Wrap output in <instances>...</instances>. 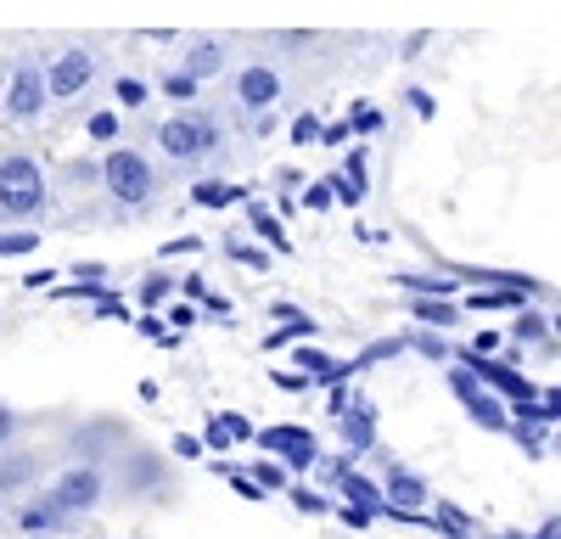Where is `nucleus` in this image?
<instances>
[{
    "label": "nucleus",
    "mask_w": 561,
    "mask_h": 539,
    "mask_svg": "<svg viewBox=\"0 0 561 539\" xmlns=\"http://www.w3.org/2000/svg\"><path fill=\"white\" fill-rule=\"evenodd\" d=\"M343 489H348V501H365V506L377 501V489H370L365 478H348V472H343Z\"/></svg>",
    "instance_id": "obj_21"
},
{
    "label": "nucleus",
    "mask_w": 561,
    "mask_h": 539,
    "mask_svg": "<svg viewBox=\"0 0 561 539\" xmlns=\"http://www.w3.org/2000/svg\"><path fill=\"white\" fill-rule=\"evenodd\" d=\"M259 449H275V456L287 461L293 472H309L314 467V433H304V427H264L259 433Z\"/></svg>",
    "instance_id": "obj_8"
},
{
    "label": "nucleus",
    "mask_w": 561,
    "mask_h": 539,
    "mask_svg": "<svg viewBox=\"0 0 561 539\" xmlns=\"http://www.w3.org/2000/svg\"><path fill=\"white\" fill-rule=\"evenodd\" d=\"M113 96H118V107H140V102H147V84H140V79H118Z\"/></svg>",
    "instance_id": "obj_15"
},
{
    "label": "nucleus",
    "mask_w": 561,
    "mask_h": 539,
    "mask_svg": "<svg viewBox=\"0 0 561 539\" xmlns=\"http://www.w3.org/2000/svg\"><path fill=\"white\" fill-rule=\"evenodd\" d=\"M343 438H348V449H365L370 444V411L359 404L354 416H343Z\"/></svg>",
    "instance_id": "obj_14"
},
{
    "label": "nucleus",
    "mask_w": 561,
    "mask_h": 539,
    "mask_svg": "<svg viewBox=\"0 0 561 539\" xmlns=\"http://www.w3.org/2000/svg\"><path fill=\"white\" fill-rule=\"evenodd\" d=\"M12 438H18V411L0 399V449H12Z\"/></svg>",
    "instance_id": "obj_19"
},
{
    "label": "nucleus",
    "mask_w": 561,
    "mask_h": 539,
    "mask_svg": "<svg viewBox=\"0 0 561 539\" xmlns=\"http://www.w3.org/2000/svg\"><path fill=\"white\" fill-rule=\"evenodd\" d=\"M253 478H259V489H287V472H280L275 461H259V467H253Z\"/></svg>",
    "instance_id": "obj_18"
},
{
    "label": "nucleus",
    "mask_w": 561,
    "mask_h": 539,
    "mask_svg": "<svg viewBox=\"0 0 561 539\" xmlns=\"http://www.w3.org/2000/svg\"><path fill=\"white\" fill-rule=\"evenodd\" d=\"M45 73H51V102H68V96H79V90L96 79V57L73 45V51L51 57V68H45Z\"/></svg>",
    "instance_id": "obj_7"
},
{
    "label": "nucleus",
    "mask_w": 561,
    "mask_h": 539,
    "mask_svg": "<svg viewBox=\"0 0 561 539\" xmlns=\"http://www.w3.org/2000/svg\"><path fill=\"white\" fill-rule=\"evenodd\" d=\"M90 141H118V113H96V118H90Z\"/></svg>",
    "instance_id": "obj_16"
},
{
    "label": "nucleus",
    "mask_w": 561,
    "mask_h": 539,
    "mask_svg": "<svg viewBox=\"0 0 561 539\" xmlns=\"http://www.w3.org/2000/svg\"><path fill=\"white\" fill-rule=\"evenodd\" d=\"M34 231H0V253H34Z\"/></svg>",
    "instance_id": "obj_17"
},
{
    "label": "nucleus",
    "mask_w": 561,
    "mask_h": 539,
    "mask_svg": "<svg viewBox=\"0 0 561 539\" xmlns=\"http://www.w3.org/2000/svg\"><path fill=\"white\" fill-rule=\"evenodd\" d=\"M197 84H203V79H192V73H169V79H163V96H192Z\"/></svg>",
    "instance_id": "obj_20"
},
{
    "label": "nucleus",
    "mask_w": 561,
    "mask_h": 539,
    "mask_svg": "<svg viewBox=\"0 0 561 539\" xmlns=\"http://www.w3.org/2000/svg\"><path fill=\"white\" fill-rule=\"evenodd\" d=\"M293 506H298V512H325V501H320V494H309L304 483L293 489Z\"/></svg>",
    "instance_id": "obj_23"
},
{
    "label": "nucleus",
    "mask_w": 561,
    "mask_h": 539,
    "mask_svg": "<svg viewBox=\"0 0 561 539\" xmlns=\"http://www.w3.org/2000/svg\"><path fill=\"white\" fill-rule=\"evenodd\" d=\"M545 539H561V523H550V528H545Z\"/></svg>",
    "instance_id": "obj_26"
},
{
    "label": "nucleus",
    "mask_w": 561,
    "mask_h": 539,
    "mask_svg": "<svg viewBox=\"0 0 561 539\" xmlns=\"http://www.w3.org/2000/svg\"><path fill=\"white\" fill-rule=\"evenodd\" d=\"M174 456L192 461V456H203V444H197V438H174Z\"/></svg>",
    "instance_id": "obj_25"
},
{
    "label": "nucleus",
    "mask_w": 561,
    "mask_h": 539,
    "mask_svg": "<svg viewBox=\"0 0 561 539\" xmlns=\"http://www.w3.org/2000/svg\"><path fill=\"white\" fill-rule=\"evenodd\" d=\"M169 287H174L169 276H147V287H140V303H158V298H163Z\"/></svg>",
    "instance_id": "obj_22"
},
{
    "label": "nucleus",
    "mask_w": 561,
    "mask_h": 539,
    "mask_svg": "<svg viewBox=\"0 0 561 539\" xmlns=\"http://www.w3.org/2000/svg\"><path fill=\"white\" fill-rule=\"evenodd\" d=\"M219 141H225V129L208 113H169L158 124V152L169 163H203L208 152H219Z\"/></svg>",
    "instance_id": "obj_3"
},
{
    "label": "nucleus",
    "mask_w": 561,
    "mask_h": 539,
    "mask_svg": "<svg viewBox=\"0 0 561 539\" xmlns=\"http://www.w3.org/2000/svg\"><path fill=\"white\" fill-rule=\"evenodd\" d=\"M253 225H259V237H270V242H287V237H280V225H275L270 214H253Z\"/></svg>",
    "instance_id": "obj_24"
},
{
    "label": "nucleus",
    "mask_w": 561,
    "mask_h": 539,
    "mask_svg": "<svg viewBox=\"0 0 561 539\" xmlns=\"http://www.w3.org/2000/svg\"><path fill=\"white\" fill-rule=\"evenodd\" d=\"M102 192L124 208H147L152 192H158V169L140 147H107L102 158Z\"/></svg>",
    "instance_id": "obj_2"
},
{
    "label": "nucleus",
    "mask_w": 561,
    "mask_h": 539,
    "mask_svg": "<svg viewBox=\"0 0 561 539\" xmlns=\"http://www.w3.org/2000/svg\"><path fill=\"white\" fill-rule=\"evenodd\" d=\"M45 107H51V73H45L39 62H18L12 79H7V113L18 124H34Z\"/></svg>",
    "instance_id": "obj_5"
},
{
    "label": "nucleus",
    "mask_w": 561,
    "mask_h": 539,
    "mask_svg": "<svg viewBox=\"0 0 561 539\" xmlns=\"http://www.w3.org/2000/svg\"><path fill=\"white\" fill-rule=\"evenodd\" d=\"M158 472H163V461L147 456V449H129V461H124V449H118V478H124V489H152Z\"/></svg>",
    "instance_id": "obj_11"
},
{
    "label": "nucleus",
    "mask_w": 561,
    "mask_h": 539,
    "mask_svg": "<svg viewBox=\"0 0 561 539\" xmlns=\"http://www.w3.org/2000/svg\"><path fill=\"white\" fill-rule=\"evenodd\" d=\"M185 73H192V79H214V73H225V45H219V39H197V45H192V57H185Z\"/></svg>",
    "instance_id": "obj_12"
},
{
    "label": "nucleus",
    "mask_w": 561,
    "mask_h": 539,
    "mask_svg": "<svg viewBox=\"0 0 561 539\" xmlns=\"http://www.w3.org/2000/svg\"><path fill=\"white\" fill-rule=\"evenodd\" d=\"M51 494L62 501L68 517H84V512H96V506L107 501V472H102L96 461H73V467H62V472L51 478Z\"/></svg>",
    "instance_id": "obj_4"
},
{
    "label": "nucleus",
    "mask_w": 561,
    "mask_h": 539,
    "mask_svg": "<svg viewBox=\"0 0 561 539\" xmlns=\"http://www.w3.org/2000/svg\"><path fill=\"white\" fill-rule=\"evenodd\" d=\"M51 208V180L28 152L0 158V219H39Z\"/></svg>",
    "instance_id": "obj_1"
},
{
    "label": "nucleus",
    "mask_w": 561,
    "mask_h": 539,
    "mask_svg": "<svg viewBox=\"0 0 561 539\" xmlns=\"http://www.w3.org/2000/svg\"><path fill=\"white\" fill-rule=\"evenodd\" d=\"M275 96H280V73H275L270 62H248V68L237 73V102H242L248 113L275 107Z\"/></svg>",
    "instance_id": "obj_10"
},
{
    "label": "nucleus",
    "mask_w": 561,
    "mask_h": 539,
    "mask_svg": "<svg viewBox=\"0 0 561 539\" xmlns=\"http://www.w3.org/2000/svg\"><path fill=\"white\" fill-rule=\"evenodd\" d=\"M39 472H45L39 449H0V494H34Z\"/></svg>",
    "instance_id": "obj_9"
},
{
    "label": "nucleus",
    "mask_w": 561,
    "mask_h": 539,
    "mask_svg": "<svg viewBox=\"0 0 561 539\" xmlns=\"http://www.w3.org/2000/svg\"><path fill=\"white\" fill-rule=\"evenodd\" d=\"M388 494H393L399 506H421V501H427V489H421V478H410V472H399V467H393V478H388Z\"/></svg>",
    "instance_id": "obj_13"
},
{
    "label": "nucleus",
    "mask_w": 561,
    "mask_h": 539,
    "mask_svg": "<svg viewBox=\"0 0 561 539\" xmlns=\"http://www.w3.org/2000/svg\"><path fill=\"white\" fill-rule=\"evenodd\" d=\"M68 523H73V517L62 512V501H57L51 489H34L28 501L18 506V528H23L28 539H45V534H62Z\"/></svg>",
    "instance_id": "obj_6"
}]
</instances>
